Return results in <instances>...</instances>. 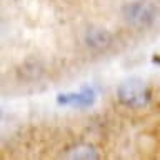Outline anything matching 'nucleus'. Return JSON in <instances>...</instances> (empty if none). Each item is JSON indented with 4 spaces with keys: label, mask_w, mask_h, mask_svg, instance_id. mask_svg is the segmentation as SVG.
<instances>
[{
    "label": "nucleus",
    "mask_w": 160,
    "mask_h": 160,
    "mask_svg": "<svg viewBox=\"0 0 160 160\" xmlns=\"http://www.w3.org/2000/svg\"><path fill=\"white\" fill-rule=\"evenodd\" d=\"M112 33L105 28H100V27H92L87 30L85 33V42L90 48L93 50H107L110 45H112Z\"/></svg>",
    "instance_id": "obj_3"
},
{
    "label": "nucleus",
    "mask_w": 160,
    "mask_h": 160,
    "mask_svg": "<svg viewBox=\"0 0 160 160\" xmlns=\"http://www.w3.org/2000/svg\"><path fill=\"white\" fill-rule=\"evenodd\" d=\"M120 102L128 107H143L148 102V90L140 78H128L118 87Z\"/></svg>",
    "instance_id": "obj_2"
},
{
    "label": "nucleus",
    "mask_w": 160,
    "mask_h": 160,
    "mask_svg": "<svg viewBox=\"0 0 160 160\" xmlns=\"http://www.w3.org/2000/svg\"><path fill=\"white\" fill-rule=\"evenodd\" d=\"M123 20L133 28H148L157 17V10L147 0H135L122 8Z\"/></svg>",
    "instance_id": "obj_1"
},
{
    "label": "nucleus",
    "mask_w": 160,
    "mask_h": 160,
    "mask_svg": "<svg viewBox=\"0 0 160 160\" xmlns=\"http://www.w3.org/2000/svg\"><path fill=\"white\" fill-rule=\"evenodd\" d=\"M67 158H78V160H90V158H98V153L95 152V148L88 143H78L75 147L68 148V152L65 153Z\"/></svg>",
    "instance_id": "obj_4"
}]
</instances>
